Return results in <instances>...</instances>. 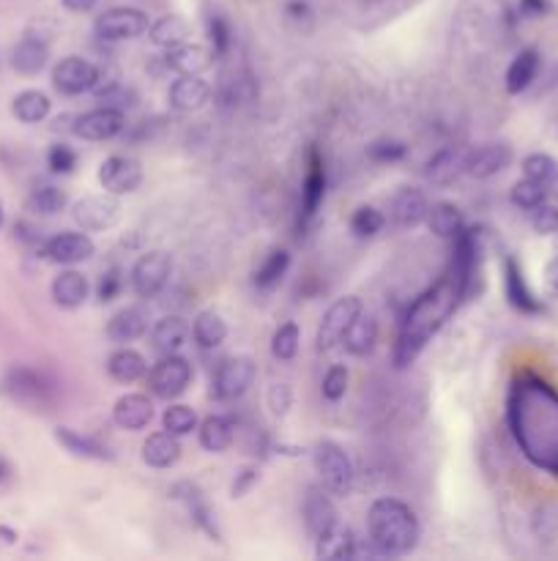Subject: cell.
<instances>
[{
  "mask_svg": "<svg viewBox=\"0 0 558 561\" xmlns=\"http://www.w3.org/2000/svg\"><path fill=\"white\" fill-rule=\"evenodd\" d=\"M178 458H181V444H178V436L173 433H151V436L143 441V460L145 466L151 468H170L176 466Z\"/></svg>",
  "mask_w": 558,
  "mask_h": 561,
  "instance_id": "cell-33",
  "label": "cell"
},
{
  "mask_svg": "<svg viewBox=\"0 0 558 561\" xmlns=\"http://www.w3.org/2000/svg\"><path fill=\"white\" fill-rule=\"evenodd\" d=\"M539 66H542V55H539V50L528 47V50L517 52L515 61L509 63L507 80H504V85H507V94H512V96L523 94L528 85L537 80Z\"/></svg>",
  "mask_w": 558,
  "mask_h": 561,
  "instance_id": "cell-29",
  "label": "cell"
},
{
  "mask_svg": "<svg viewBox=\"0 0 558 561\" xmlns=\"http://www.w3.org/2000/svg\"><path fill=\"white\" fill-rule=\"evenodd\" d=\"M408 154V148L400 143V140H375L370 148H367V156L378 165H392V162H400L403 156Z\"/></svg>",
  "mask_w": 558,
  "mask_h": 561,
  "instance_id": "cell-49",
  "label": "cell"
},
{
  "mask_svg": "<svg viewBox=\"0 0 558 561\" xmlns=\"http://www.w3.org/2000/svg\"><path fill=\"white\" fill-rule=\"evenodd\" d=\"M124 291V274L118 269H110L104 271L102 280H99V288H96V296H99V302L107 304L118 299V293Z\"/></svg>",
  "mask_w": 558,
  "mask_h": 561,
  "instance_id": "cell-54",
  "label": "cell"
},
{
  "mask_svg": "<svg viewBox=\"0 0 558 561\" xmlns=\"http://www.w3.org/2000/svg\"><path fill=\"white\" fill-rule=\"evenodd\" d=\"M558 173V162L553 159L550 154H528L523 159V176L526 178H534V181H542V184H548L550 178Z\"/></svg>",
  "mask_w": 558,
  "mask_h": 561,
  "instance_id": "cell-48",
  "label": "cell"
},
{
  "mask_svg": "<svg viewBox=\"0 0 558 561\" xmlns=\"http://www.w3.org/2000/svg\"><path fill=\"white\" fill-rule=\"evenodd\" d=\"M545 187H548V195H550V198H553V200H556V203H558V173H556V176H553V178H550V181H548V184H545Z\"/></svg>",
  "mask_w": 558,
  "mask_h": 561,
  "instance_id": "cell-62",
  "label": "cell"
},
{
  "mask_svg": "<svg viewBox=\"0 0 558 561\" xmlns=\"http://www.w3.org/2000/svg\"><path fill=\"white\" fill-rule=\"evenodd\" d=\"M383 225H386V217H383L378 208L359 206L356 211H353L351 230L359 236V239H370V236H375V233H381Z\"/></svg>",
  "mask_w": 558,
  "mask_h": 561,
  "instance_id": "cell-47",
  "label": "cell"
},
{
  "mask_svg": "<svg viewBox=\"0 0 558 561\" xmlns=\"http://www.w3.org/2000/svg\"><path fill=\"white\" fill-rule=\"evenodd\" d=\"M427 228L433 230L438 239H452L455 241L465 228V217L463 211L455 206V203H433V206L427 208Z\"/></svg>",
  "mask_w": 558,
  "mask_h": 561,
  "instance_id": "cell-35",
  "label": "cell"
},
{
  "mask_svg": "<svg viewBox=\"0 0 558 561\" xmlns=\"http://www.w3.org/2000/svg\"><path fill=\"white\" fill-rule=\"evenodd\" d=\"M293 406V389L288 384H271L269 408L274 416H285Z\"/></svg>",
  "mask_w": 558,
  "mask_h": 561,
  "instance_id": "cell-55",
  "label": "cell"
},
{
  "mask_svg": "<svg viewBox=\"0 0 558 561\" xmlns=\"http://www.w3.org/2000/svg\"><path fill=\"white\" fill-rule=\"evenodd\" d=\"M63 6L74 14H85V11H91L96 6V0H63Z\"/></svg>",
  "mask_w": 558,
  "mask_h": 561,
  "instance_id": "cell-60",
  "label": "cell"
},
{
  "mask_svg": "<svg viewBox=\"0 0 558 561\" xmlns=\"http://www.w3.org/2000/svg\"><path fill=\"white\" fill-rule=\"evenodd\" d=\"M93 239L88 233H74V230H63L58 236H52V239L44 241V258L50 260V263H58V266H77V263H83L93 255Z\"/></svg>",
  "mask_w": 558,
  "mask_h": 561,
  "instance_id": "cell-16",
  "label": "cell"
},
{
  "mask_svg": "<svg viewBox=\"0 0 558 561\" xmlns=\"http://www.w3.org/2000/svg\"><path fill=\"white\" fill-rule=\"evenodd\" d=\"M285 17H288L296 28H301V31H310L312 9L304 0H290L288 6H285Z\"/></svg>",
  "mask_w": 558,
  "mask_h": 561,
  "instance_id": "cell-57",
  "label": "cell"
},
{
  "mask_svg": "<svg viewBox=\"0 0 558 561\" xmlns=\"http://www.w3.org/2000/svg\"><path fill=\"white\" fill-rule=\"evenodd\" d=\"M315 556L323 561H340L356 556V537L351 529H342L340 523L315 537Z\"/></svg>",
  "mask_w": 558,
  "mask_h": 561,
  "instance_id": "cell-30",
  "label": "cell"
},
{
  "mask_svg": "<svg viewBox=\"0 0 558 561\" xmlns=\"http://www.w3.org/2000/svg\"><path fill=\"white\" fill-rule=\"evenodd\" d=\"M531 228L537 230L539 236H553L558 233V206L553 203H542L531 211Z\"/></svg>",
  "mask_w": 558,
  "mask_h": 561,
  "instance_id": "cell-53",
  "label": "cell"
},
{
  "mask_svg": "<svg viewBox=\"0 0 558 561\" xmlns=\"http://www.w3.org/2000/svg\"><path fill=\"white\" fill-rule=\"evenodd\" d=\"M186 36H189V25H186V20H181L178 14H167V17L156 20L154 25L148 28L151 44L162 47V50H170V47H176V44H184Z\"/></svg>",
  "mask_w": 558,
  "mask_h": 561,
  "instance_id": "cell-42",
  "label": "cell"
},
{
  "mask_svg": "<svg viewBox=\"0 0 558 561\" xmlns=\"http://www.w3.org/2000/svg\"><path fill=\"white\" fill-rule=\"evenodd\" d=\"M126 118L124 110H115V107H96L91 113H83L74 118L72 132L83 140L91 143H104V140H113L124 132Z\"/></svg>",
  "mask_w": 558,
  "mask_h": 561,
  "instance_id": "cell-13",
  "label": "cell"
},
{
  "mask_svg": "<svg viewBox=\"0 0 558 561\" xmlns=\"http://www.w3.org/2000/svg\"><path fill=\"white\" fill-rule=\"evenodd\" d=\"M512 162V148L507 143H485V146L474 148L471 154H465V173L471 178H493L504 173Z\"/></svg>",
  "mask_w": 558,
  "mask_h": 561,
  "instance_id": "cell-18",
  "label": "cell"
},
{
  "mask_svg": "<svg viewBox=\"0 0 558 561\" xmlns=\"http://www.w3.org/2000/svg\"><path fill=\"white\" fill-rule=\"evenodd\" d=\"M312 458H315V468H318V474H321L323 485H326L329 493H334V496H348L351 493L353 463L340 444L321 441L315 447V452H312Z\"/></svg>",
  "mask_w": 558,
  "mask_h": 561,
  "instance_id": "cell-5",
  "label": "cell"
},
{
  "mask_svg": "<svg viewBox=\"0 0 558 561\" xmlns=\"http://www.w3.org/2000/svg\"><path fill=\"white\" fill-rule=\"evenodd\" d=\"M151 28L148 22V14L143 9H135V6H115V9H107L104 14L96 17V25L93 31L102 42H126V39H137L143 36L145 31Z\"/></svg>",
  "mask_w": 558,
  "mask_h": 561,
  "instance_id": "cell-6",
  "label": "cell"
},
{
  "mask_svg": "<svg viewBox=\"0 0 558 561\" xmlns=\"http://www.w3.org/2000/svg\"><path fill=\"white\" fill-rule=\"evenodd\" d=\"M427 208H430V203H427V198H424L419 189L405 187L394 195L389 217H392V222L397 228L408 230L422 225L424 219H427Z\"/></svg>",
  "mask_w": 558,
  "mask_h": 561,
  "instance_id": "cell-25",
  "label": "cell"
},
{
  "mask_svg": "<svg viewBox=\"0 0 558 561\" xmlns=\"http://www.w3.org/2000/svg\"><path fill=\"white\" fill-rule=\"evenodd\" d=\"M96 83H99V66L85 61L80 55H69V58L55 63V69H52V85L63 96L88 94L96 88Z\"/></svg>",
  "mask_w": 558,
  "mask_h": 561,
  "instance_id": "cell-9",
  "label": "cell"
},
{
  "mask_svg": "<svg viewBox=\"0 0 558 561\" xmlns=\"http://www.w3.org/2000/svg\"><path fill=\"white\" fill-rule=\"evenodd\" d=\"M52 110V102L50 96L42 94V91H22V94L14 96V102H11V113L17 121L22 124H42L44 118L50 115Z\"/></svg>",
  "mask_w": 558,
  "mask_h": 561,
  "instance_id": "cell-39",
  "label": "cell"
},
{
  "mask_svg": "<svg viewBox=\"0 0 558 561\" xmlns=\"http://www.w3.org/2000/svg\"><path fill=\"white\" fill-rule=\"evenodd\" d=\"M197 438H200V447L206 452H225L236 438V427L233 419L222 414L206 416L200 425H197Z\"/></svg>",
  "mask_w": 558,
  "mask_h": 561,
  "instance_id": "cell-32",
  "label": "cell"
},
{
  "mask_svg": "<svg viewBox=\"0 0 558 561\" xmlns=\"http://www.w3.org/2000/svg\"><path fill=\"white\" fill-rule=\"evenodd\" d=\"M47 167H50L52 173H61V176L72 173L74 167H77V151L66 146V143H55L47 151Z\"/></svg>",
  "mask_w": 558,
  "mask_h": 561,
  "instance_id": "cell-51",
  "label": "cell"
},
{
  "mask_svg": "<svg viewBox=\"0 0 558 561\" xmlns=\"http://www.w3.org/2000/svg\"><path fill=\"white\" fill-rule=\"evenodd\" d=\"M170 493H173V499L181 501L186 510H189V515H192V520H195L197 529L206 531L211 540L222 542V534H219V529H217V520H214L217 515H214V510L208 507L203 490L197 488V485H192V482H178L176 488L170 490Z\"/></svg>",
  "mask_w": 558,
  "mask_h": 561,
  "instance_id": "cell-19",
  "label": "cell"
},
{
  "mask_svg": "<svg viewBox=\"0 0 558 561\" xmlns=\"http://www.w3.org/2000/svg\"><path fill=\"white\" fill-rule=\"evenodd\" d=\"M378 343V323L372 315H364L359 312L356 315V321L348 326V332L342 337V345H345V351L351 356H367L375 348Z\"/></svg>",
  "mask_w": 558,
  "mask_h": 561,
  "instance_id": "cell-37",
  "label": "cell"
},
{
  "mask_svg": "<svg viewBox=\"0 0 558 561\" xmlns=\"http://www.w3.org/2000/svg\"><path fill=\"white\" fill-rule=\"evenodd\" d=\"M359 312H362V302L356 296H345V299H337L331 304L318 326V351H331L334 345H340Z\"/></svg>",
  "mask_w": 558,
  "mask_h": 561,
  "instance_id": "cell-14",
  "label": "cell"
},
{
  "mask_svg": "<svg viewBox=\"0 0 558 561\" xmlns=\"http://www.w3.org/2000/svg\"><path fill=\"white\" fill-rule=\"evenodd\" d=\"M3 222H6V214H3V203H0V228H3Z\"/></svg>",
  "mask_w": 558,
  "mask_h": 561,
  "instance_id": "cell-64",
  "label": "cell"
},
{
  "mask_svg": "<svg viewBox=\"0 0 558 561\" xmlns=\"http://www.w3.org/2000/svg\"><path fill=\"white\" fill-rule=\"evenodd\" d=\"M197 414L192 406H184V403H173L170 408H165V414H162V427H165L167 433H173V436H189L192 430H197Z\"/></svg>",
  "mask_w": 558,
  "mask_h": 561,
  "instance_id": "cell-43",
  "label": "cell"
},
{
  "mask_svg": "<svg viewBox=\"0 0 558 561\" xmlns=\"http://www.w3.org/2000/svg\"><path fill=\"white\" fill-rule=\"evenodd\" d=\"M548 198V187L542 181H534V178H520L515 187H512V203L523 211H534L537 206H542Z\"/></svg>",
  "mask_w": 558,
  "mask_h": 561,
  "instance_id": "cell-46",
  "label": "cell"
},
{
  "mask_svg": "<svg viewBox=\"0 0 558 561\" xmlns=\"http://www.w3.org/2000/svg\"><path fill=\"white\" fill-rule=\"evenodd\" d=\"M323 397L329 400V403H340L345 392H348V370L345 367H331L329 373L323 375V386H321Z\"/></svg>",
  "mask_w": 558,
  "mask_h": 561,
  "instance_id": "cell-50",
  "label": "cell"
},
{
  "mask_svg": "<svg viewBox=\"0 0 558 561\" xmlns=\"http://www.w3.org/2000/svg\"><path fill=\"white\" fill-rule=\"evenodd\" d=\"M189 334H192V326H189L181 315H165V318H159V321L154 323V329H151V343H154V348L159 354L170 356L178 354V351L184 348Z\"/></svg>",
  "mask_w": 558,
  "mask_h": 561,
  "instance_id": "cell-26",
  "label": "cell"
},
{
  "mask_svg": "<svg viewBox=\"0 0 558 561\" xmlns=\"http://www.w3.org/2000/svg\"><path fill=\"white\" fill-rule=\"evenodd\" d=\"M192 337L200 348H219L228 337V323L214 310L197 312L195 323H192Z\"/></svg>",
  "mask_w": 558,
  "mask_h": 561,
  "instance_id": "cell-38",
  "label": "cell"
},
{
  "mask_svg": "<svg viewBox=\"0 0 558 561\" xmlns=\"http://www.w3.org/2000/svg\"><path fill=\"white\" fill-rule=\"evenodd\" d=\"M211 61H214V52L203 44L184 42L165 52V66L176 74H203Z\"/></svg>",
  "mask_w": 558,
  "mask_h": 561,
  "instance_id": "cell-23",
  "label": "cell"
},
{
  "mask_svg": "<svg viewBox=\"0 0 558 561\" xmlns=\"http://www.w3.org/2000/svg\"><path fill=\"white\" fill-rule=\"evenodd\" d=\"M255 373L258 370H255V362L249 356H230L219 364L211 392L217 400H238L249 386L255 384Z\"/></svg>",
  "mask_w": 558,
  "mask_h": 561,
  "instance_id": "cell-11",
  "label": "cell"
},
{
  "mask_svg": "<svg viewBox=\"0 0 558 561\" xmlns=\"http://www.w3.org/2000/svg\"><path fill=\"white\" fill-rule=\"evenodd\" d=\"M66 203H69V195L61 187L39 184L36 189H31V195L25 200V208L31 214H39V217H55V214H61L63 208H66Z\"/></svg>",
  "mask_w": 558,
  "mask_h": 561,
  "instance_id": "cell-40",
  "label": "cell"
},
{
  "mask_svg": "<svg viewBox=\"0 0 558 561\" xmlns=\"http://www.w3.org/2000/svg\"><path fill=\"white\" fill-rule=\"evenodd\" d=\"M0 537H3L0 542H6V545H14V540H17V531L3 529V526H0Z\"/></svg>",
  "mask_w": 558,
  "mask_h": 561,
  "instance_id": "cell-63",
  "label": "cell"
},
{
  "mask_svg": "<svg viewBox=\"0 0 558 561\" xmlns=\"http://www.w3.org/2000/svg\"><path fill=\"white\" fill-rule=\"evenodd\" d=\"M96 96H99L102 107H115V110H124V107H132V104H135V94H132L126 85L118 83V80L104 85L102 91H96Z\"/></svg>",
  "mask_w": 558,
  "mask_h": 561,
  "instance_id": "cell-52",
  "label": "cell"
},
{
  "mask_svg": "<svg viewBox=\"0 0 558 561\" xmlns=\"http://www.w3.org/2000/svg\"><path fill=\"white\" fill-rule=\"evenodd\" d=\"M507 422L526 460L558 474V392L545 378H517L509 389Z\"/></svg>",
  "mask_w": 558,
  "mask_h": 561,
  "instance_id": "cell-1",
  "label": "cell"
},
{
  "mask_svg": "<svg viewBox=\"0 0 558 561\" xmlns=\"http://www.w3.org/2000/svg\"><path fill=\"white\" fill-rule=\"evenodd\" d=\"M50 61V47L36 39V36H28L22 39L14 50H11V69L20 74H39Z\"/></svg>",
  "mask_w": 558,
  "mask_h": 561,
  "instance_id": "cell-36",
  "label": "cell"
},
{
  "mask_svg": "<svg viewBox=\"0 0 558 561\" xmlns=\"http://www.w3.org/2000/svg\"><path fill=\"white\" fill-rule=\"evenodd\" d=\"M457 304H460V293H457L455 282L449 280V274H444V280L433 285L430 291H424L411 304L400 337L394 343V367L397 370H405L408 364L419 359V354L430 343V337L444 326L446 318L457 310Z\"/></svg>",
  "mask_w": 558,
  "mask_h": 561,
  "instance_id": "cell-2",
  "label": "cell"
},
{
  "mask_svg": "<svg viewBox=\"0 0 558 561\" xmlns=\"http://www.w3.org/2000/svg\"><path fill=\"white\" fill-rule=\"evenodd\" d=\"M55 441L61 444L66 452H72L74 458L83 460H99V463H113V452L102 447L99 441H93L91 436H83L72 427H55Z\"/></svg>",
  "mask_w": 558,
  "mask_h": 561,
  "instance_id": "cell-28",
  "label": "cell"
},
{
  "mask_svg": "<svg viewBox=\"0 0 558 561\" xmlns=\"http://www.w3.org/2000/svg\"><path fill=\"white\" fill-rule=\"evenodd\" d=\"M99 184L104 192H110L115 198L132 195L143 184V167L132 156H107L99 165Z\"/></svg>",
  "mask_w": 558,
  "mask_h": 561,
  "instance_id": "cell-12",
  "label": "cell"
},
{
  "mask_svg": "<svg viewBox=\"0 0 558 561\" xmlns=\"http://www.w3.org/2000/svg\"><path fill=\"white\" fill-rule=\"evenodd\" d=\"M145 332H148V312L143 307H124L107 323V337L115 345L135 343Z\"/></svg>",
  "mask_w": 558,
  "mask_h": 561,
  "instance_id": "cell-24",
  "label": "cell"
},
{
  "mask_svg": "<svg viewBox=\"0 0 558 561\" xmlns=\"http://www.w3.org/2000/svg\"><path fill=\"white\" fill-rule=\"evenodd\" d=\"M326 198V170H323V159L318 148H310L307 156V173H304V184H301V206H299V228H307L318 208L323 206Z\"/></svg>",
  "mask_w": 558,
  "mask_h": 561,
  "instance_id": "cell-15",
  "label": "cell"
},
{
  "mask_svg": "<svg viewBox=\"0 0 558 561\" xmlns=\"http://www.w3.org/2000/svg\"><path fill=\"white\" fill-rule=\"evenodd\" d=\"M367 526L375 548L386 556L411 553L419 542V520L414 510L397 499H378L367 512Z\"/></svg>",
  "mask_w": 558,
  "mask_h": 561,
  "instance_id": "cell-3",
  "label": "cell"
},
{
  "mask_svg": "<svg viewBox=\"0 0 558 561\" xmlns=\"http://www.w3.org/2000/svg\"><path fill=\"white\" fill-rule=\"evenodd\" d=\"M545 282L553 293H558V258H553L545 269Z\"/></svg>",
  "mask_w": 558,
  "mask_h": 561,
  "instance_id": "cell-59",
  "label": "cell"
},
{
  "mask_svg": "<svg viewBox=\"0 0 558 561\" xmlns=\"http://www.w3.org/2000/svg\"><path fill=\"white\" fill-rule=\"evenodd\" d=\"M504 293H507V302L523 315H542L545 304L539 302L537 293L531 291L523 266L515 258H504Z\"/></svg>",
  "mask_w": 558,
  "mask_h": 561,
  "instance_id": "cell-17",
  "label": "cell"
},
{
  "mask_svg": "<svg viewBox=\"0 0 558 561\" xmlns=\"http://www.w3.org/2000/svg\"><path fill=\"white\" fill-rule=\"evenodd\" d=\"M11 477H14V466H11L9 460L0 455V488H3V485H9Z\"/></svg>",
  "mask_w": 558,
  "mask_h": 561,
  "instance_id": "cell-61",
  "label": "cell"
},
{
  "mask_svg": "<svg viewBox=\"0 0 558 561\" xmlns=\"http://www.w3.org/2000/svg\"><path fill=\"white\" fill-rule=\"evenodd\" d=\"M148 384H151V392L162 400H176L189 389L192 384V364L186 362L184 356L170 354L162 356L159 362L154 364V370L148 375Z\"/></svg>",
  "mask_w": 558,
  "mask_h": 561,
  "instance_id": "cell-7",
  "label": "cell"
},
{
  "mask_svg": "<svg viewBox=\"0 0 558 561\" xmlns=\"http://www.w3.org/2000/svg\"><path fill=\"white\" fill-rule=\"evenodd\" d=\"M258 479H260V471L255 466L241 468V471L236 474V479H233V485H230V496H233V499H244L249 490L258 485Z\"/></svg>",
  "mask_w": 558,
  "mask_h": 561,
  "instance_id": "cell-56",
  "label": "cell"
},
{
  "mask_svg": "<svg viewBox=\"0 0 558 561\" xmlns=\"http://www.w3.org/2000/svg\"><path fill=\"white\" fill-rule=\"evenodd\" d=\"M167 99L178 113H195L211 99V85L200 80V74H178V80L167 91Z\"/></svg>",
  "mask_w": 558,
  "mask_h": 561,
  "instance_id": "cell-20",
  "label": "cell"
},
{
  "mask_svg": "<svg viewBox=\"0 0 558 561\" xmlns=\"http://www.w3.org/2000/svg\"><path fill=\"white\" fill-rule=\"evenodd\" d=\"M288 269H290L288 250H271L269 255L263 258V263H260L258 269H255L252 282H255V288H260V291H271V288H277L279 282H282V277L288 274Z\"/></svg>",
  "mask_w": 558,
  "mask_h": 561,
  "instance_id": "cell-41",
  "label": "cell"
},
{
  "mask_svg": "<svg viewBox=\"0 0 558 561\" xmlns=\"http://www.w3.org/2000/svg\"><path fill=\"white\" fill-rule=\"evenodd\" d=\"M3 392L28 408H50L55 400V386L44 373L33 367H14L3 378Z\"/></svg>",
  "mask_w": 558,
  "mask_h": 561,
  "instance_id": "cell-4",
  "label": "cell"
},
{
  "mask_svg": "<svg viewBox=\"0 0 558 561\" xmlns=\"http://www.w3.org/2000/svg\"><path fill=\"white\" fill-rule=\"evenodd\" d=\"M107 373H110V378L118 381V384H135V381L145 378L148 364H145V356L140 354V351L126 348L124 345V348H118V351L110 354V359H107Z\"/></svg>",
  "mask_w": 558,
  "mask_h": 561,
  "instance_id": "cell-34",
  "label": "cell"
},
{
  "mask_svg": "<svg viewBox=\"0 0 558 561\" xmlns=\"http://www.w3.org/2000/svg\"><path fill=\"white\" fill-rule=\"evenodd\" d=\"M550 9H553L550 0H520V11L526 17H545V14H550Z\"/></svg>",
  "mask_w": 558,
  "mask_h": 561,
  "instance_id": "cell-58",
  "label": "cell"
},
{
  "mask_svg": "<svg viewBox=\"0 0 558 561\" xmlns=\"http://www.w3.org/2000/svg\"><path fill=\"white\" fill-rule=\"evenodd\" d=\"M154 419V403L148 400V395L140 392H129V395L118 397V403L113 406V422L121 430H143L151 425Z\"/></svg>",
  "mask_w": 558,
  "mask_h": 561,
  "instance_id": "cell-21",
  "label": "cell"
},
{
  "mask_svg": "<svg viewBox=\"0 0 558 561\" xmlns=\"http://www.w3.org/2000/svg\"><path fill=\"white\" fill-rule=\"evenodd\" d=\"M170 271H173V260H170L167 252H145L143 258L135 263V269H132V291L140 299H154L170 280Z\"/></svg>",
  "mask_w": 558,
  "mask_h": 561,
  "instance_id": "cell-10",
  "label": "cell"
},
{
  "mask_svg": "<svg viewBox=\"0 0 558 561\" xmlns=\"http://www.w3.org/2000/svg\"><path fill=\"white\" fill-rule=\"evenodd\" d=\"M206 33L214 58H225L230 52V47H233V28H230V22L225 20L222 14H208Z\"/></svg>",
  "mask_w": 558,
  "mask_h": 561,
  "instance_id": "cell-45",
  "label": "cell"
},
{
  "mask_svg": "<svg viewBox=\"0 0 558 561\" xmlns=\"http://www.w3.org/2000/svg\"><path fill=\"white\" fill-rule=\"evenodd\" d=\"M299 343H301L299 326H296L293 321L282 323V326H277L274 337H271V354H274V359H279V362H290L293 356L299 354Z\"/></svg>",
  "mask_w": 558,
  "mask_h": 561,
  "instance_id": "cell-44",
  "label": "cell"
},
{
  "mask_svg": "<svg viewBox=\"0 0 558 561\" xmlns=\"http://www.w3.org/2000/svg\"><path fill=\"white\" fill-rule=\"evenodd\" d=\"M52 302L63 307V310H77L83 307L88 293H91V282L85 277L83 271L77 269H66L61 271L55 280H52Z\"/></svg>",
  "mask_w": 558,
  "mask_h": 561,
  "instance_id": "cell-22",
  "label": "cell"
},
{
  "mask_svg": "<svg viewBox=\"0 0 558 561\" xmlns=\"http://www.w3.org/2000/svg\"><path fill=\"white\" fill-rule=\"evenodd\" d=\"M340 512L334 507V501L318 488H310L307 499H304V520H307V529L312 537H321L323 531H329L331 526L340 523Z\"/></svg>",
  "mask_w": 558,
  "mask_h": 561,
  "instance_id": "cell-27",
  "label": "cell"
},
{
  "mask_svg": "<svg viewBox=\"0 0 558 561\" xmlns=\"http://www.w3.org/2000/svg\"><path fill=\"white\" fill-rule=\"evenodd\" d=\"M74 222L85 230V233H102L118 225L121 219V203L115 195L104 192V195H88V198L77 200L72 208Z\"/></svg>",
  "mask_w": 558,
  "mask_h": 561,
  "instance_id": "cell-8",
  "label": "cell"
},
{
  "mask_svg": "<svg viewBox=\"0 0 558 561\" xmlns=\"http://www.w3.org/2000/svg\"><path fill=\"white\" fill-rule=\"evenodd\" d=\"M460 173H465V154L463 151H457V148H444V151H438V154L427 162V170H424V176L430 184L435 187H449V184H455Z\"/></svg>",
  "mask_w": 558,
  "mask_h": 561,
  "instance_id": "cell-31",
  "label": "cell"
}]
</instances>
